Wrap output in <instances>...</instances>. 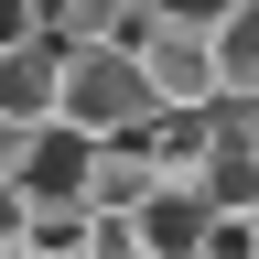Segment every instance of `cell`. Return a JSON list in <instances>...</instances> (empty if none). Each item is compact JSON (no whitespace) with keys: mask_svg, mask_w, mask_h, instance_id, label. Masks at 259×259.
I'll use <instances>...</instances> for the list:
<instances>
[{"mask_svg":"<svg viewBox=\"0 0 259 259\" xmlns=\"http://www.w3.org/2000/svg\"><path fill=\"white\" fill-rule=\"evenodd\" d=\"M216 194V216H248L259 205V141H248V108H227L216 119V151H205V173H194Z\"/></svg>","mask_w":259,"mask_h":259,"instance_id":"8992f818","label":"cell"},{"mask_svg":"<svg viewBox=\"0 0 259 259\" xmlns=\"http://www.w3.org/2000/svg\"><path fill=\"white\" fill-rule=\"evenodd\" d=\"M0 119H22V130L65 119V44L54 32H32V44L0 54Z\"/></svg>","mask_w":259,"mask_h":259,"instance_id":"3957f363","label":"cell"},{"mask_svg":"<svg viewBox=\"0 0 259 259\" xmlns=\"http://www.w3.org/2000/svg\"><path fill=\"white\" fill-rule=\"evenodd\" d=\"M32 32H54V22H44V0H0V54L32 44Z\"/></svg>","mask_w":259,"mask_h":259,"instance_id":"8fae6325","label":"cell"},{"mask_svg":"<svg viewBox=\"0 0 259 259\" xmlns=\"http://www.w3.org/2000/svg\"><path fill=\"white\" fill-rule=\"evenodd\" d=\"M216 119H227V108H151V130H141V141H151V162H162V184H194V173H205Z\"/></svg>","mask_w":259,"mask_h":259,"instance_id":"52a82bcc","label":"cell"},{"mask_svg":"<svg viewBox=\"0 0 259 259\" xmlns=\"http://www.w3.org/2000/svg\"><path fill=\"white\" fill-rule=\"evenodd\" d=\"M151 259H162V248H151Z\"/></svg>","mask_w":259,"mask_h":259,"instance_id":"5bb4252c","label":"cell"},{"mask_svg":"<svg viewBox=\"0 0 259 259\" xmlns=\"http://www.w3.org/2000/svg\"><path fill=\"white\" fill-rule=\"evenodd\" d=\"M141 11H151V22H227L238 0H141Z\"/></svg>","mask_w":259,"mask_h":259,"instance_id":"7c38bea8","label":"cell"},{"mask_svg":"<svg viewBox=\"0 0 259 259\" xmlns=\"http://www.w3.org/2000/svg\"><path fill=\"white\" fill-rule=\"evenodd\" d=\"M87 216H97V205H76V194L32 205V248H44V259H87Z\"/></svg>","mask_w":259,"mask_h":259,"instance_id":"9c48e42d","label":"cell"},{"mask_svg":"<svg viewBox=\"0 0 259 259\" xmlns=\"http://www.w3.org/2000/svg\"><path fill=\"white\" fill-rule=\"evenodd\" d=\"M216 65H227V108H259V0L216 22Z\"/></svg>","mask_w":259,"mask_h":259,"instance_id":"ba28073f","label":"cell"},{"mask_svg":"<svg viewBox=\"0 0 259 259\" xmlns=\"http://www.w3.org/2000/svg\"><path fill=\"white\" fill-rule=\"evenodd\" d=\"M87 173H97V141H87L76 119H44V130H32V151H22L32 205H54V194H76V205H87Z\"/></svg>","mask_w":259,"mask_h":259,"instance_id":"277c9868","label":"cell"},{"mask_svg":"<svg viewBox=\"0 0 259 259\" xmlns=\"http://www.w3.org/2000/svg\"><path fill=\"white\" fill-rule=\"evenodd\" d=\"M141 227H151L162 259H205V248H216V194H205V184H162L151 205H141Z\"/></svg>","mask_w":259,"mask_h":259,"instance_id":"5b68a950","label":"cell"},{"mask_svg":"<svg viewBox=\"0 0 259 259\" xmlns=\"http://www.w3.org/2000/svg\"><path fill=\"white\" fill-rule=\"evenodd\" d=\"M141 65L162 87V108H227V65H216V22H151Z\"/></svg>","mask_w":259,"mask_h":259,"instance_id":"7a4b0ae2","label":"cell"},{"mask_svg":"<svg viewBox=\"0 0 259 259\" xmlns=\"http://www.w3.org/2000/svg\"><path fill=\"white\" fill-rule=\"evenodd\" d=\"M151 108H162V87H151L141 44H65V119H76L87 141L151 130Z\"/></svg>","mask_w":259,"mask_h":259,"instance_id":"6da1fadb","label":"cell"},{"mask_svg":"<svg viewBox=\"0 0 259 259\" xmlns=\"http://www.w3.org/2000/svg\"><path fill=\"white\" fill-rule=\"evenodd\" d=\"M87 259H151L141 205H97V216H87Z\"/></svg>","mask_w":259,"mask_h":259,"instance_id":"30bf717a","label":"cell"},{"mask_svg":"<svg viewBox=\"0 0 259 259\" xmlns=\"http://www.w3.org/2000/svg\"><path fill=\"white\" fill-rule=\"evenodd\" d=\"M248 248H259V205H248Z\"/></svg>","mask_w":259,"mask_h":259,"instance_id":"4fadbf2b","label":"cell"}]
</instances>
